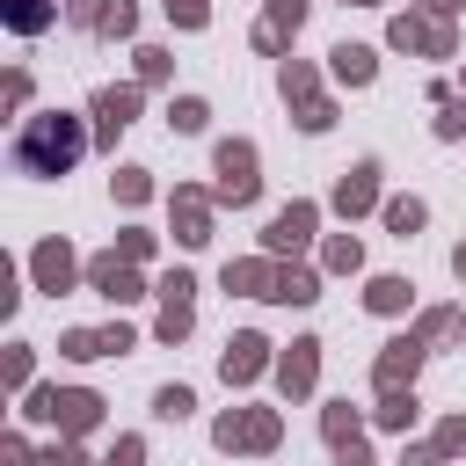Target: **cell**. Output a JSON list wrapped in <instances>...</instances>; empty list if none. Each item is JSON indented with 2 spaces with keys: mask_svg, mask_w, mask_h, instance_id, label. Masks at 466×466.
Listing matches in <instances>:
<instances>
[{
  "mask_svg": "<svg viewBox=\"0 0 466 466\" xmlns=\"http://www.w3.org/2000/svg\"><path fill=\"white\" fill-rule=\"evenodd\" d=\"M73 153H80V131H73L66 116H44V124L15 146V160H22V167H36V175H58Z\"/></svg>",
  "mask_w": 466,
  "mask_h": 466,
  "instance_id": "cell-1",
  "label": "cell"
},
{
  "mask_svg": "<svg viewBox=\"0 0 466 466\" xmlns=\"http://www.w3.org/2000/svg\"><path fill=\"white\" fill-rule=\"evenodd\" d=\"M218 197L226 204L255 197V146H218Z\"/></svg>",
  "mask_w": 466,
  "mask_h": 466,
  "instance_id": "cell-2",
  "label": "cell"
},
{
  "mask_svg": "<svg viewBox=\"0 0 466 466\" xmlns=\"http://www.w3.org/2000/svg\"><path fill=\"white\" fill-rule=\"evenodd\" d=\"M415 364H422V342H415V335L386 342V357H379V386H386V393H400V379H415Z\"/></svg>",
  "mask_w": 466,
  "mask_h": 466,
  "instance_id": "cell-3",
  "label": "cell"
},
{
  "mask_svg": "<svg viewBox=\"0 0 466 466\" xmlns=\"http://www.w3.org/2000/svg\"><path fill=\"white\" fill-rule=\"evenodd\" d=\"M218 444H226V451H233V444H255V451H262V444H277V415H226V422H218Z\"/></svg>",
  "mask_w": 466,
  "mask_h": 466,
  "instance_id": "cell-4",
  "label": "cell"
},
{
  "mask_svg": "<svg viewBox=\"0 0 466 466\" xmlns=\"http://www.w3.org/2000/svg\"><path fill=\"white\" fill-rule=\"evenodd\" d=\"M262 350H269L262 335H233V342H226V364H218V371H226V386L255 379V371H262Z\"/></svg>",
  "mask_w": 466,
  "mask_h": 466,
  "instance_id": "cell-5",
  "label": "cell"
},
{
  "mask_svg": "<svg viewBox=\"0 0 466 466\" xmlns=\"http://www.w3.org/2000/svg\"><path fill=\"white\" fill-rule=\"evenodd\" d=\"M393 44H400V51H437V58L451 51V36H444L437 22H415V15H400V22H393Z\"/></svg>",
  "mask_w": 466,
  "mask_h": 466,
  "instance_id": "cell-6",
  "label": "cell"
},
{
  "mask_svg": "<svg viewBox=\"0 0 466 466\" xmlns=\"http://www.w3.org/2000/svg\"><path fill=\"white\" fill-rule=\"evenodd\" d=\"M371 189H379V160H357V167L335 182V204H342V211H364V204H371Z\"/></svg>",
  "mask_w": 466,
  "mask_h": 466,
  "instance_id": "cell-7",
  "label": "cell"
},
{
  "mask_svg": "<svg viewBox=\"0 0 466 466\" xmlns=\"http://www.w3.org/2000/svg\"><path fill=\"white\" fill-rule=\"evenodd\" d=\"M306 233H313V204H284L269 218V248H306Z\"/></svg>",
  "mask_w": 466,
  "mask_h": 466,
  "instance_id": "cell-8",
  "label": "cell"
},
{
  "mask_svg": "<svg viewBox=\"0 0 466 466\" xmlns=\"http://www.w3.org/2000/svg\"><path fill=\"white\" fill-rule=\"evenodd\" d=\"M313 350H320L313 335H306V342H291V357L277 364V379H284V393H306V386H313V364H320Z\"/></svg>",
  "mask_w": 466,
  "mask_h": 466,
  "instance_id": "cell-9",
  "label": "cell"
},
{
  "mask_svg": "<svg viewBox=\"0 0 466 466\" xmlns=\"http://www.w3.org/2000/svg\"><path fill=\"white\" fill-rule=\"evenodd\" d=\"M269 299H284V306H313V299H320V284H313V269H277Z\"/></svg>",
  "mask_w": 466,
  "mask_h": 466,
  "instance_id": "cell-10",
  "label": "cell"
},
{
  "mask_svg": "<svg viewBox=\"0 0 466 466\" xmlns=\"http://www.w3.org/2000/svg\"><path fill=\"white\" fill-rule=\"evenodd\" d=\"M408 299H415V284H408V277H371V291H364V306H371V313H400Z\"/></svg>",
  "mask_w": 466,
  "mask_h": 466,
  "instance_id": "cell-11",
  "label": "cell"
},
{
  "mask_svg": "<svg viewBox=\"0 0 466 466\" xmlns=\"http://www.w3.org/2000/svg\"><path fill=\"white\" fill-rule=\"evenodd\" d=\"M379 66H371V51L364 44H335V80H350V87H364Z\"/></svg>",
  "mask_w": 466,
  "mask_h": 466,
  "instance_id": "cell-12",
  "label": "cell"
},
{
  "mask_svg": "<svg viewBox=\"0 0 466 466\" xmlns=\"http://www.w3.org/2000/svg\"><path fill=\"white\" fill-rule=\"evenodd\" d=\"M44 415H58L66 430H80V422H95V393H51Z\"/></svg>",
  "mask_w": 466,
  "mask_h": 466,
  "instance_id": "cell-13",
  "label": "cell"
},
{
  "mask_svg": "<svg viewBox=\"0 0 466 466\" xmlns=\"http://www.w3.org/2000/svg\"><path fill=\"white\" fill-rule=\"evenodd\" d=\"M131 109H138V95H131V87H109V95L95 102V116H102V131H116V124H131Z\"/></svg>",
  "mask_w": 466,
  "mask_h": 466,
  "instance_id": "cell-14",
  "label": "cell"
},
{
  "mask_svg": "<svg viewBox=\"0 0 466 466\" xmlns=\"http://www.w3.org/2000/svg\"><path fill=\"white\" fill-rule=\"evenodd\" d=\"M422 218H430V211H422V197H393V204H386V226H393L400 240H408V233H415Z\"/></svg>",
  "mask_w": 466,
  "mask_h": 466,
  "instance_id": "cell-15",
  "label": "cell"
},
{
  "mask_svg": "<svg viewBox=\"0 0 466 466\" xmlns=\"http://www.w3.org/2000/svg\"><path fill=\"white\" fill-rule=\"evenodd\" d=\"M379 422H386V430H408V422H415V393H386Z\"/></svg>",
  "mask_w": 466,
  "mask_h": 466,
  "instance_id": "cell-16",
  "label": "cell"
},
{
  "mask_svg": "<svg viewBox=\"0 0 466 466\" xmlns=\"http://www.w3.org/2000/svg\"><path fill=\"white\" fill-rule=\"evenodd\" d=\"M189 408H197V400H189V386H160V415H167V422H182Z\"/></svg>",
  "mask_w": 466,
  "mask_h": 466,
  "instance_id": "cell-17",
  "label": "cell"
},
{
  "mask_svg": "<svg viewBox=\"0 0 466 466\" xmlns=\"http://www.w3.org/2000/svg\"><path fill=\"white\" fill-rule=\"evenodd\" d=\"M175 131H204V102H197V95L175 102Z\"/></svg>",
  "mask_w": 466,
  "mask_h": 466,
  "instance_id": "cell-18",
  "label": "cell"
},
{
  "mask_svg": "<svg viewBox=\"0 0 466 466\" xmlns=\"http://www.w3.org/2000/svg\"><path fill=\"white\" fill-rule=\"evenodd\" d=\"M328 269H357V240H328Z\"/></svg>",
  "mask_w": 466,
  "mask_h": 466,
  "instance_id": "cell-19",
  "label": "cell"
},
{
  "mask_svg": "<svg viewBox=\"0 0 466 466\" xmlns=\"http://www.w3.org/2000/svg\"><path fill=\"white\" fill-rule=\"evenodd\" d=\"M437 131H444V138H459V131H466V109H459V102H444V116H437Z\"/></svg>",
  "mask_w": 466,
  "mask_h": 466,
  "instance_id": "cell-20",
  "label": "cell"
},
{
  "mask_svg": "<svg viewBox=\"0 0 466 466\" xmlns=\"http://www.w3.org/2000/svg\"><path fill=\"white\" fill-rule=\"evenodd\" d=\"M444 451H466V422H444V437H437Z\"/></svg>",
  "mask_w": 466,
  "mask_h": 466,
  "instance_id": "cell-21",
  "label": "cell"
},
{
  "mask_svg": "<svg viewBox=\"0 0 466 466\" xmlns=\"http://www.w3.org/2000/svg\"><path fill=\"white\" fill-rule=\"evenodd\" d=\"M335 466H371V459H364V444H357V437H350V444H342V451H335Z\"/></svg>",
  "mask_w": 466,
  "mask_h": 466,
  "instance_id": "cell-22",
  "label": "cell"
},
{
  "mask_svg": "<svg viewBox=\"0 0 466 466\" xmlns=\"http://www.w3.org/2000/svg\"><path fill=\"white\" fill-rule=\"evenodd\" d=\"M167 7H175V15H182V22H189V29H197V22H204V0H167Z\"/></svg>",
  "mask_w": 466,
  "mask_h": 466,
  "instance_id": "cell-23",
  "label": "cell"
},
{
  "mask_svg": "<svg viewBox=\"0 0 466 466\" xmlns=\"http://www.w3.org/2000/svg\"><path fill=\"white\" fill-rule=\"evenodd\" d=\"M109 466H138V444H124V451H116V459H109Z\"/></svg>",
  "mask_w": 466,
  "mask_h": 466,
  "instance_id": "cell-24",
  "label": "cell"
},
{
  "mask_svg": "<svg viewBox=\"0 0 466 466\" xmlns=\"http://www.w3.org/2000/svg\"><path fill=\"white\" fill-rule=\"evenodd\" d=\"M430 7H437V15H451V7H466V0H430Z\"/></svg>",
  "mask_w": 466,
  "mask_h": 466,
  "instance_id": "cell-25",
  "label": "cell"
},
{
  "mask_svg": "<svg viewBox=\"0 0 466 466\" xmlns=\"http://www.w3.org/2000/svg\"><path fill=\"white\" fill-rule=\"evenodd\" d=\"M451 269H459V277H466V248H459V255H451Z\"/></svg>",
  "mask_w": 466,
  "mask_h": 466,
  "instance_id": "cell-26",
  "label": "cell"
}]
</instances>
